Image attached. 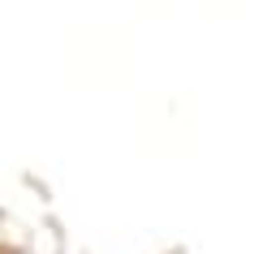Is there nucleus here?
Listing matches in <instances>:
<instances>
[]
</instances>
